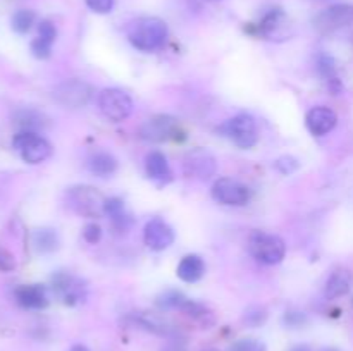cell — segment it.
Wrapping results in <instances>:
<instances>
[{
	"instance_id": "cell-24",
	"label": "cell",
	"mask_w": 353,
	"mask_h": 351,
	"mask_svg": "<svg viewBox=\"0 0 353 351\" xmlns=\"http://www.w3.org/2000/svg\"><path fill=\"white\" fill-rule=\"evenodd\" d=\"M181 312L185 313L186 317H190L192 320L199 322L200 326L203 327H209L214 323V313L210 312V308H207L203 303L199 301H193V299H186V303L183 305Z\"/></svg>"
},
{
	"instance_id": "cell-25",
	"label": "cell",
	"mask_w": 353,
	"mask_h": 351,
	"mask_svg": "<svg viewBox=\"0 0 353 351\" xmlns=\"http://www.w3.org/2000/svg\"><path fill=\"white\" fill-rule=\"evenodd\" d=\"M186 296L181 291H174V289H169L164 291L162 295L157 296L155 299V305L161 310H181L183 305L186 303Z\"/></svg>"
},
{
	"instance_id": "cell-27",
	"label": "cell",
	"mask_w": 353,
	"mask_h": 351,
	"mask_svg": "<svg viewBox=\"0 0 353 351\" xmlns=\"http://www.w3.org/2000/svg\"><path fill=\"white\" fill-rule=\"evenodd\" d=\"M317 71H319V74L326 79L327 86L340 81L336 76V65H334V61L330 55H321V57L317 58Z\"/></svg>"
},
{
	"instance_id": "cell-13",
	"label": "cell",
	"mask_w": 353,
	"mask_h": 351,
	"mask_svg": "<svg viewBox=\"0 0 353 351\" xmlns=\"http://www.w3.org/2000/svg\"><path fill=\"white\" fill-rule=\"evenodd\" d=\"M288 17L281 9H272L261 19V23L255 24V30L250 33L261 34L268 40H286L290 36L288 31Z\"/></svg>"
},
{
	"instance_id": "cell-30",
	"label": "cell",
	"mask_w": 353,
	"mask_h": 351,
	"mask_svg": "<svg viewBox=\"0 0 353 351\" xmlns=\"http://www.w3.org/2000/svg\"><path fill=\"white\" fill-rule=\"evenodd\" d=\"M126 212L124 210V202L117 196H112V198H105V205H103V213L109 215V219H116V217L123 215Z\"/></svg>"
},
{
	"instance_id": "cell-12",
	"label": "cell",
	"mask_w": 353,
	"mask_h": 351,
	"mask_svg": "<svg viewBox=\"0 0 353 351\" xmlns=\"http://www.w3.org/2000/svg\"><path fill=\"white\" fill-rule=\"evenodd\" d=\"M350 24H353V6L350 3H334L314 17V26L323 33L341 30Z\"/></svg>"
},
{
	"instance_id": "cell-5",
	"label": "cell",
	"mask_w": 353,
	"mask_h": 351,
	"mask_svg": "<svg viewBox=\"0 0 353 351\" xmlns=\"http://www.w3.org/2000/svg\"><path fill=\"white\" fill-rule=\"evenodd\" d=\"M140 136L141 140L150 141V143L186 140V134L179 126L178 119H174L172 116H165V114L145 120L143 126L140 127Z\"/></svg>"
},
{
	"instance_id": "cell-36",
	"label": "cell",
	"mask_w": 353,
	"mask_h": 351,
	"mask_svg": "<svg viewBox=\"0 0 353 351\" xmlns=\"http://www.w3.org/2000/svg\"><path fill=\"white\" fill-rule=\"evenodd\" d=\"M14 268H16V258H14V255L9 250L0 246V270L10 272Z\"/></svg>"
},
{
	"instance_id": "cell-38",
	"label": "cell",
	"mask_w": 353,
	"mask_h": 351,
	"mask_svg": "<svg viewBox=\"0 0 353 351\" xmlns=\"http://www.w3.org/2000/svg\"><path fill=\"white\" fill-rule=\"evenodd\" d=\"M161 351H188V350H186V346L183 341L171 339V343H168L165 346H162Z\"/></svg>"
},
{
	"instance_id": "cell-33",
	"label": "cell",
	"mask_w": 353,
	"mask_h": 351,
	"mask_svg": "<svg viewBox=\"0 0 353 351\" xmlns=\"http://www.w3.org/2000/svg\"><path fill=\"white\" fill-rule=\"evenodd\" d=\"M38 36L45 38V40L54 43L55 38H57V28H55V24L52 23V21L48 19L40 21V24H38Z\"/></svg>"
},
{
	"instance_id": "cell-3",
	"label": "cell",
	"mask_w": 353,
	"mask_h": 351,
	"mask_svg": "<svg viewBox=\"0 0 353 351\" xmlns=\"http://www.w3.org/2000/svg\"><path fill=\"white\" fill-rule=\"evenodd\" d=\"M217 133H221V136H226L228 140H231L243 150L255 147L259 141L257 123L250 114H238V116L231 117L217 127Z\"/></svg>"
},
{
	"instance_id": "cell-22",
	"label": "cell",
	"mask_w": 353,
	"mask_h": 351,
	"mask_svg": "<svg viewBox=\"0 0 353 351\" xmlns=\"http://www.w3.org/2000/svg\"><path fill=\"white\" fill-rule=\"evenodd\" d=\"M31 243H33L34 250L41 255L54 253L59 250V234L54 229H48V227H41V229L33 231L31 234Z\"/></svg>"
},
{
	"instance_id": "cell-9",
	"label": "cell",
	"mask_w": 353,
	"mask_h": 351,
	"mask_svg": "<svg viewBox=\"0 0 353 351\" xmlns=\"http://www.w3.org/2000/svg\"><path fill=\"white\" fill-rule=\"evenodd\" d=\"M52 291L64 305L76 306L85 301L88 289H86L85 281L76 275L68 274V272H57L52 275Z\"/></svg>"
},
{
	"instance_id": "cell-41",
	"label": "cell",
	"mask_w": 353,
	"mask_h": 351,
	"mask_svg": "<svg viewBox=\"0 0 353 351\" xmlns=\"http://www.w3.org/2000/svg\"><path fill=\"white\" fill-rule=\"evenodd\" d=\"M202 351H219V350H214V348H205V350H202Z\"/></svg>"
},
{
	"instance_id": "cell-20",
	"label": "cell",
	"mask_w": 353,
	"mask_h": 351,
	"mask_svg": "<svg viewBox=\"0 0 353 351\" xmlns=\"http://www.w3.org/2000/svg\"><path fill=\"white\" fill-rule=\"evenodd\" d=\"M176 274L181 281L185 282H199L200 279L205 274V262L199 255H186L181 258L178 268H176Z\"/></svg>"
},
{
	"instance_id": "cell-40",
	"label": "cell",
	"mask_w": 353,
	"mask_h": 351,
	"mask_svg": "<svg viewBox=\"0 0 353 351\" xmlns=\"http://www.w3.org/2000/svg\"><path fill=\"white\" fill-rule=\"evenodd\" d=\"M293 351H309V350H307V348H296V350H293Z\"/></svg>"
},
{
	"instance_id": "cell-35",
	"label": "cell",
	"mask_w": 353,
	"mask_h": 351,
	"mask_svg": "<svg viewBox=\"0 0 353 351\" xmlns=\"http://www.w3.org/2000/svg\"><path fill=\"white\" fill-rule=\"evenodd\" d=\"M85 2H86V6L93 10V12L109 14V12H112L116 0H85Z\"/></svg>"
},
{
	"instance_id": "cell-4",
	"label": "cell",
	"mask_w": 353,
	"mask_h": 351,
	"mask_svg": "<svg viewBox=\"0 0 353 351\" xmlns=\"http://www.w3.org/2000/svg\"><path fill=\"white\" fill-rule=\"evenodd\" d=\"M248 250L252 257L265 265H276L283 262L286 255V244L276 234L264 233V231H254L248 240Z\"/></svg>"
},
{
	"instance_id": "cell-29",
	"label": "cell",
	"mask_w": 353,
	"mask_h": 351,
	"mask_svg": "<svg viewBox=\"0 0 353 351\" xmlns=\"http://www.w3.org/2000/svg\"><path fill=\"white\" fill-rule=\"evenodd\" d=\"M52 45H54L52 41L37 36L31 41V54L37 58H48L52 55Z\"/></svg>"
},
{
	"instance_id": "cell-1",
	"label": "cell",
	"mask_w": 353,
	"mask_h": 351,
	"mask_svg": "<svg viewBox=\"0 0 353 351\" xmlns=\"http://www.w3.org/2000/svg\"><path fill=\"white\" fill-rule=\"evenodd\" d=\"M168 24L159 17H140L128 30V40L137 50L155 52L168 41Z\"/></svg>"
},
{
	"instance_id": "cell-6",
	"label": "cell",
	"mask_w": 353,
	"mask_h": 351,
	"mask_svg": "<svg viewBox=\"0 0 353 351\" xmlns=\"http://www.w3.org/2000/svg\"><path fill=\"white\" fill-rule=\"evenodd\" d=\"M14 150L26 164H41L52 155V145L33 131H19L12 138Z\"/></svg>"
},
{
	"instance_id": "cell-11",
	"label": "cell",
	"mask_w": 353,
	"mask_h": 351,
	"mask_svg": "<svg viewBox=\"0 0 353 351\" xmlns=\"http://www.w3.org/2000/svg\"><path fill=\"white\" fill-rule=\"evenodd\" d=\"M183 169L188 178L199 179V181H207L212 176H216L217 162L216 157L205 148H193L185 155L183 160Z\"/></svg>"
},
{
	"instance_id": "cell-16",
	"label": "cell",
	"mask_w": 353,
	"mask_h": 351,
	"mask_svg": "<svg viewBox=\"0 0 353 351\" xmlns=\"http://www.w3.org/2000/svg\"><path fill=\"white\" fill-rule=\"evenodd\" d=\"M338 123V116L330 107H314L307 114V127L314 136H324L331 133Z\"/></svg>"
},
{
	"instance_id": "cell-15",
	"label": "cell",
	"mask_w": 353,
	"mask_h": 351,
	"mask_svg": "<svg viewBox=\"0 0 353 351\" xmlns=\"http://www.w3.org/2000/svg\"><path fill=\"white\" fill-rule=\"evenodd\" d=\"M14 296L23 308L41 310L48 306V291L43 284H23L14 291Z\"/></svg>"
},
{
	"instance_id": "cell-10",
	"label": "cell",
	"mask_w": 353,
	"mask_h": 351,
	"mask_svg": "<svg viewBox=\"0 0 353 351\" xmlns=\"http://www.w3.org/2000/svg\"><path fill=\"white\" fill-rule=\"evenodd\" d=\"M252 193L243 182L231 178H219L212 186V198L221 205L241 206L247 205Z\"/></svg>"
},
{
	"instance_id": "cell-23",
	"label": "cell",
	"mask_w": 353,
	"mask_h": 351,
	"mask_svg": "<svg viewBox=\"0 0 353 351\" xmlns=\"http://www.w3.org/2000/svg\"><path fill=\"white\" fill-rule=\"evenodd\" d=\"M14 123L21 127V131H33V133H38V129L45 127L47 119H45L43 114H40L38 110L23 109L16 112Z\"/></svg>"
},
{
	"instance_id": "cell-18",
	"label": "cell",
	"mask_w": 353,
	"mask_h": 351,
	"mask_svg": "<svg viewBox=\"0 0 353 351\" xmlns=\"http://www.w3.org/2000/svg\"><path fill=\"white\" fill-rule=\"evenodd\" d=\"M145 171L147 176L154 181L165 184V182L172 181V171L171 165H169L168 158L161 151H152L147 155V160H145Z\"/></svg>"
},
{
	"instance_id": "cell-14",
	"label": "cell",
	"mask_w": 353,
	"mask_h": 351,
	"mask_svg": "<svg viewBox=\"0 0 353 351\" xmlns=\"http://www.w3.org/2000/svg\"><path fill=\"white\" fill-rule=\"evenodd\" d=\"M143 241L150 250L164 251L174 243V231L165 220L155 217V219L148 220L145 226Z\"/></svg>"
},
{
	"instance_id": "cell-37",
	"label": "cell",
	"mask_w": 353,
	"mask_h": 351,
	"mask_svg": "<svg viewBox=\"0 0 353 351\" xmlns=\"http://www.w3.org/2000/svg\"><path fill=\"white\" fill-rule=\"evenodd\" d=\"M307 322V317L303 312H286L285 313V323L288 327H300L302 323Z\"/></svg>"
},
{
	"instance_id": "cell-8",
	"label": "cell",
	"mask_w": 353,
	"mask_h": 351,
	"mask_svg": "<svg viewBox=\"0 0 353 351\" xmlns=\"http://www.w3.org/2000/svg\"><path fill=\"white\" fill-rule=\"evenodd\" d=\"M55 102L65 109H81L90 103L93 96L92 85L81 79H65L52 92Z\"/></svg>"
},
{
	"instance_id": "cell-43",
	"label": "cell",
	"mask_w": 353,
	"mask_h": 351,
	"mask_svg": "<svg viewBox=\"0 0 353 351\" xmlns=\"http://www.w3.org/2000/svg\"><path fill=\"white\" fill-rule=\"evenodd\" d=\"M326 351H336V350H326Z\"/></svg>"
},
{
	"instance_id": "cell-19",
	"label": "cell",
	"mask_w": 353,
	"mask_h": 351,
	"mask_svg": "<svg viewBox=\"0 0 353 351\" xmlns=\"http://www.w3.org/2000/svg\"><path fill=\"white\" fill-rule=\"evenodd\" d=\"M353 275L350 270L347 268H336L333 274L327 277L326 288H324V296L327 299L340 298V296H345L352 288Z\"/></svg>"
},
{
	"instance_id": "cell-32",
	"label": "cell",
	"mask_w": 353,
	"mask_h": 351,
	"mask_svg": "<svg viewBox=\"0 0 353 351\" xmlns=\"http://www.w3.org/2000/svg\"><path fill=\"white\" fill-rule=\"evenodd\" d=\"M299 160H296L295 157H290V155H285V157L278 158V160L274 162V167L278 169L281 174H292V172H295L296 169H299Z\"/></svg>"
},
{
	"instance_id": "cell-39",
	"label": "cell",
	"mask_w": 353,
	"mask_h": 351,
	"mask_svg": "<svg viewBox=\"0 0 353 351\" xmlns=\"http://www.w3.org/2000/svg\"><path fill=\"white\" fill-rule=\"evenodd\" d=\"M71 351H90V350L86 346H83V344H74V346L71 348Z\"/></svg>"
},
{
	"instance_id": "cell-34",
	"label": "cell",
	"mask_w": 353,
	"mask_h": 351,
	"mask_svg": "<svg viewBox=\"0 0 353 351\" xmlns=\"http://www.w3.org/2000/svg\"><path fill=\"white\" fill-rule=\"evenodd\" d=\"M83 237H85V241H88V243L92 244L99 243V241L102 240V227L97 222L86 224L85 229H83Z\"/></svg>"
},
{
	"instance_id": "cell-31",
	"label": "cell",
	"mask_w": 353,
	"mask_h": 351,
	"mask_svg": "<svg viewBox=\"0 0 353 351\" xmlns=\"http://www.w3.org/2000/svg\"><path fill=\"white\" fill-rule=\"evenodd\" d=\"M228 351H265V344L257 339H240L231 344Z\"/></svg>"
},
{
	"instance_id": "cell-17",
	"label": "cell",
	"mask_w": 353,
	"mask_h": 351,
	"mask_svg": "<svg viewBox=\"0 0 353 351\" xmlns=\"http://www.w3.org/2000/svg\"><path fill=\"white\" fill-rule=\"evenodd\" d=\"M133 322L137 323L140 329L148 330L157 336L169 337V339H179V332L174 326L168 322V320L161 319V317L154 315V313H137L133 315Z\"/></svg>"
},
{
	"instance_id": "cell-28",
	"label": "cell",
	"mask_w": 353,
	"mask_h": 351,
	"mask_svg": "<svg viewBox=\"0 0 353 351\" xmlns=\"http://www.w3.org/2000/svg\"><path fill=\"white\" fill-rule=\"evenodd\" d=\"M265 319H268V312L264 308H261V306H252L243 315V322L250 327L262 326L265 322Z\"/></svg>"
},
{
	"instance_id": "cell-26",
	"label": "cell",
	"mask_w": 353,
	"mask_h": 351,
	"mask_svg": "<svg viewBox=\"0 0 353 351\" xmlns=\"http://www.w3.org/2000/svg\"><path fill=\"white\" fill-rule=\"evenodd\" d=\"M34 21H37V14L30 9H19L14 12L12 19H10V26L16 33L24 34L33 28Z\"/></svg>"
},
{
	"instance_id": "cell-21",
	"label": "cell",
	"mask_w": 353,
	"mask_h": 351,
	"mask_svg": "<svg viewBox=\"0 0 353 351\" xmlns=\"http://www.w3.org/2000/svg\"><path fill=\"white\" fill-rule=\"evenodd\" d=\"M86 167L97 178H110L117 172L119 164H117V158L114 155L107 153V151H99L88 158Z\"/></svg>"
},
{
	"instance_id": "cell-2",
	"label": "cell",
	"mask_w": 353,
	"mask_h": 351,
	"mask_svg": "<svg viewBox=\"0 0 353 351\" xmlns=\"http://www.w3.org/2000/svg\"><path fill=\"white\" fill-rule=\"evenodd\" d=\"M65 202L69 209L81 217H100L103 215L105 198L99 189L88 184L72 186L65 193Z\"/></svg>"
},
{
	"instance_id": "cell-42",
	"label": "cell",
	"mask_w": 353,
	"mask_h": 351,
	"mask_svg": "<svg viewBox=\"0 0 353 351\" xmlns=\"http://www.w3.org/2000/svg\"><path fill=\"white\" fill-rule=\"evenodd\" d=\"M209 2H219V0H209Z\"/></svg>"
},
{
	"instance_id": "cell-7",
	"label": "cell",
	"mask_w": 353,
	"mask_h": 351,
	"mask_svg": "<svg viewBox=\"0 0 353 351\" xmlns=\"http://www.w3.org/2000/svg\"><path fill=\"white\" fill-rule=\"evenodd\" d=\"M100 114L110 123H123L133 112V100L119 88H105L99 95Z\"/></svg>"
}]
</instances>
